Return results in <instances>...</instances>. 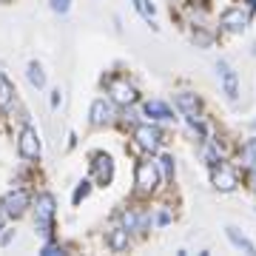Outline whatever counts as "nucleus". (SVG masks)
<instances>
[{
    "mask_svg": "<svg viewBox=\"0 0 256 256\" xmlns=\"http://www.w3.org/2000/svg\"><path fill=\"white\" fill-rule=\"evenodd\" d=\"M111 220L120 222L126 230H131L137 242H142V239H148L151 230H154V200L131 196V200L122 202V205L111 214Z\"/></svg>",
    "mask_w": 256,
    "mask_h": 256,
    "instance_id": "obj_1",
    "label": "nucleus"
},
{
    "mask_svg": "<svg viewBox=\"0 0 256 256\" xmlns=\"http://www.w3.org/2000/svg\"><path fill=\"white\" fill-rule=\"evenodd\" d=\"M32 225H34V236L40 242L57 236V196L48 188H34V200H32Z\"/></svg>",
    "mask_w": 256,
    "mask_h": 256,
    "instance_id": "obj_2",
    "label": "nucleus"
},
{
    "mask_svg": "<svg viewBox=\"0 0 256 256\" xmlns=\"http://www.w3.org/2000/svg\"><path fill=\"white\" fill-rule=\"evenodd\" d=\"M168 146V126L142 120L128 131V151L134 154V160L142 154H160Z\"/></svg>",
    "mask_w": 256,
    "mask_h": 256,
    "instance_id": "obj_3",
    "label": "nucleus"
},
{
    "mask_svg": "<svg viewBox=\"0 0 256 256\" xmlns=\"http://www.w3.org/2000/svg\"><path fill=\"white\" fill-rule=\"evenodd\" d=\"M100 88L117 108L137 106V102L142 100V92H140L137 80H134L128 72H106L100 77Z\"/></svg>",
    "mask_w": 256,
    "mask_h": 256,
    "instance_id": "obj_4",
    "label": "nucleus"
},
{
    "mask_svg": "<svg viewBox=\"0 0 256 256\" xmlns=\"http://www.w3.org/2000/svg\"><path fill=\"white\" fill-rule=\"evenodd\" d=\"M160 194H165V185H162V176H160L154 154L137 156V160H134V188H131V196L156 200Z\"/></svg>",
    "mask_w": 256,
    "mask_h": 256,
    "instance_id": "obj_5",
    "label": "nucleus"
},
{
    "mask_svg": "<svg viewBox=\"0 0 256 256\" xmlns=\"http://www.w3.org/2000/svg\"><path fill=\"white\" fill-rule=\"evenodd\" d=\"M14 148H18V156L28 165H40V156H43V137L37 126L28 120L23 126H18V134H14Z\"/></svg>",
    "mask_w": 256,
    "mask_h": 256,
    "instance_id": "obj_6",
    "label": "nucleus"
},
{
    "mask_svg": "<svg viewBox=\"0 0 256 256\" xmlns=\"http://www.w3.org/2000/svg\"><path fill=\"white\" fill-rule=\"evenodd\" d=\"M32 200H34V185H12L9 191L0 196V205L9 214L12 222H20L32 214Z\"/></svg>",
    "mask_w": 256,
    "mask_h": 256,
    "instance_id": "obj_7",
    "label": "nucleus"
},
{
    "mask_svg": "<svg viewBox=\"0 0 256 256\" xmlns=\"http://www.w3.org/2000/svg\"><path fill=\"white\" fill-rule=\"evenodd\" d=\"M88 174L92 176L94 188H111L114 185V176H117V162H114V156L108 151H102V148H94L88 151Z\"/></svg>",
    "mask_w": 256,
    "mask_h": 256,
    "instance_id": "obj_8",
    "label": "nucleus"
},
{
    "mask_svg": "<svg viewBox=\"0 0 256 256\" xmlns=\"http://www.w3.org/2000/svg\"><path fill=\"white\" fill-rule=\"evenodd\" d=\"M208 180H210V188L220 194H234L242 185V168H239L234 160H220L216 165L208 168Z\"/></svg>",
    "mask_w": 256,
    "mask_h": 256,
    "instance_id": "obj_9",
    "label": "nucleus"
},
{
    "mask_svg": "<svg viewBox=\"0 0 256 256\" xmlns=\"http://www.w3.org/2000/svg\"><path fill=\"white\" fill-rule=\"evenodd\" d=\"M117 117L120 108L106 97V94H97L88 106V114H86V122L92 131H108V128H117Z\"/></svg>",
    "mask_w": 256,
    "mask_h": 256,
    "instance_id": "obj_10",
    "label": "nucleus"
},
{
    "mask_svg": "<svg viewBox=\"0 0 256 256\" xmlns=\"http://www.w3.org/2000/svg\"><path fill=\"white\" fill-rule=\"evenodd\" d=\"M254 23V14L242 6V3H230L220 12V20H216V28L220 34H228V37H236V34H245L248 28Z\"/></svg>",
    "mask_w": 256,
    "mask_h": 256,
    "instance_id": "obj_11",
    "label": "nucleus"
},
{
    "mask_svg": "<svg viewBox=\"0 0 256 256\" xmlns=\"http://www.w3.org/2000/svg\"><path fill=\"white\" fill-rule=\"evenodd\" d=\"M176 20L185 28L214 26V18H210V9L205 0H176Z\"/></svg>",
    "mask_w": 256,
    "mask_h": 256,
    "instance_id": "obj_12",
    "label": "nucleus"
},
{
    "mask_svg": "<svg viewBox=\"0 0 256 256\" xmlns=\"http://www.w3.org/2000/svg\"><path fill=\"white\" fill-rule=\"evenodd\" d=\"M140 108H142V120H151L160 126H174L180 120V111L174 108V102L162 100V97H142Z\"/></svg>",
    "mask_w": 256,
    "mask_h": 256,
    "instance_id": "obj_13",
    "label": "nucleus"
},
{
    "mask_svg": "<svg viewBox=\"0 0 256 256\" xmlns=\"http://www.w3.org/2000/svg\"><path fill=\"white\" fill-rule=\"evenodd\" d=\"M102 245H106V250H108V254H131V250H134V245H137V239H134V234H131V230H126L120 222L111 220L108 228L102 230Z\"/></svg>",
    "mask_w": 256,
    "mask_h": 256,
    "instance_id": "obj_14",
    "label": "nucleus"
},
{
    "mask_svg": "<svg viewBox=\"0 0 256 256\" xmlns=\"http://www.w3.org/2000/svg\"><path fill=\"white\" fill-rule=\"evenodd\" d=\"M216 77H220V88H222V94L228 97L230 102H236L239 100V94H242V86H239V74H236V68L228 63V60H216Z\"/></svg>",
    "mask_w": 256,
    "mask_h": 256,
    "instance_id": "obj_15",
    "label": "nucleus"
},
{
    "mask_svg": "<svg viewBox=\"0 0 256 256\" xmlns=\"http://www.w3.org/2000/svg\"><path fill=\"white\" fill-rule=\"evenodd\" d=\"M174 108L180 111V117L185 114H205V100L200 92L194 88H176L174 92Z\"/></svg>",
    "mask_w": 256,
    "mask_h": 256,
    "instance_id": "obj_16",
    "label": "nucleus"
},
{
    "mask_svg": "<svg viewBox=\"0 0 256 256\" xmlns=\"http://www.w3.org/2000/svg\"><path fill=\"white\" fill-rule=\"evenodd\" d=\"M176 222V208L171 205V194H160L154 200V230H165Z\"/></svg>",
    "mask_w": 256,
    "mask_h": 256,
    "instance_id": "obj_17",
    "label": "nucleus"
},
{
    "mask_svg": "<svg viewBox=\"0 0 256 256\" xmlns=\"http://www.w3.org/2000/svg\"><path fill=\"white\" fill-rule=\"evenodd\" d=\"M154 160H156V168H160V176H162L165 194H171V188L176 185V156L162 148L160 154H154Z\"/></svg>",
    "mask_w": 256,
    "mask_h": 256,
    "instance_id": "obj_18",
    "label": "nucleus"
},
{
    "mask_svg": "<svg viewBox=\"0 0 256 256\" xmlns=\"http://www.w3.org/2000/svg\"><path fill=\"white\" fill-rule=\"evenodd\" d=\"M234 162L242 168V171H248V168H256V131L250 134L248 140H242L236 148H234V156H230Z\"/></svg>",
    "mask_w": 256,
    "mask_h": 256,
    "instance_id": "obj_19",
    "label": "nucleus"
},
{
    "mask_svg": "<svg viewBox=\"0 0 256 256\" xmlns=\"http://www.w3.org/2000/svg\"><path fill=\"white\" fill-rule=\"evenodd\" d=\"M18 100H20V92L14 86V80L6 72H0V117H6Z\"/></svg>",
    "mask_w": 256,
    "mask_h": 256,
    "instance_id": "obj_20",
    "label": "nucleus"
},
{
    "mask_svg": "<svg viewBox=\"0 0 256 256\" xmlns=\"http://www.w3.org/2000/svg\"><path fill=\"white\" fill-rule=\"evenodd\" d=\"M188 37H191V43L196 48H210L216 40H220V28L216 26H200V28H185Z\"/></svg>",
    "mask_w": 256,
    "mask_h": 256,
    "instance_id": "obj_21",
    "label": "nucleus"
},
{
    "mask_svg": "<svg viewBox=\"0 0 256 256\" xmlns=\"http://www.w3.org/2000/svg\"><path fill=\"white\" fill-rule=\"evenodd\" d=\"M26 80H28V86H32L34 92H43V88L48 86L46 68H43L40 60H28V63H26Z\"/></svg>",
    "mask_w": 256,
    "mask_h": 256,
    "instance_id": "obj_22",
    "label": "nucleus"
},
{
    "mask_svg": "<svg viewBox=\"0 0 256 256\" xmlns=\"http://www.w3.org/2000/svg\"><path fill=\"white\" fill-rule=\"evenodd\" d=\"M225 236H228V242H230L234 248H236L239 254L256 256V245H254V242H250V239L245 236V234H242V230L236 228V225H228V228H225Z\"/></svg>",
    "mask_w": 256,
    "mask_h": 256,
    "instance_id": "obj_23",
    "label": "nucleus"
},
{
    "mask_svg": "<svg viewBox=\"0 0 256 256\" xmlns=\"http://www.w3.org/2000/svg\"><path fill=\"white\" fill-rule=\"evenodd\" d=\"M137 122H142V108H140V102H137V106H126V108H120L117 128L122 131V134H128Z\"/></svg>",
    "mask_w": 256,
    "mask_h": 256,
    "instance_id": "obj_24",
    "label": "nucleus"
},
{
    "mask_svg": "<svg viewBox=\"0 0 256 256\" xmlns=\"http://www.w3.org/2000/svg\"><path fill=\"white\" fill-rule=\"evenodd\" d=\"M72 250H74V245L72 242H63L60 236L40 242V256H66V254H72Z\"/></svg>",
    "mask_w": 256,
    "mask_h": 256,
    "instance_id": "obj_25",
    "label": "nucleus"
},
{
    "mask_svg": "<svg viewBox=\"0 0 256 256\" xmlns=\"http://www.w3.org/2000/svg\"><path fill=\"white\" fill-rule=\"evenodd\" d=\"M94 191V182H92V176H82L80 182L74 185V191H72V208H80L82 202L92 196Z\"/></svg>",
    "mask_w": 256,
    "mask_h": 256,
    "instance_id": "obj_26",
    "label": "nucleus"
},
{
    "mask_svg": "<svg viewBox=\"0 0 256 256\" xmlns=\"http://www.w3.org/2000/svg\"><path fill=\"white\" fill-rule=\"evenodd\" d=\"M14 239H18V230H14V222H12V225H6L0 230V248H12Z\"/></svg>",
    "mask_w": 256,
    "mask_h": 256,
    "instance_id": "obj_27",
    "label": "nucleus"
},
{
    "mask_svg": "<svg viewBox=\"0 0 256 256\" xmlns=\"http://www.w3.org/2000/svg\"><path fill=\"white\" fill-rule=\"evenodd\" d=\"M72 3H74V0H48V9L63 18V14H68V12H72Z\"/></svg>",
    "mask_w": 256,
    "mask_h": 256,
    "instance_id": "obj_28",
    "label": "nucleus"
},
{
    "mask_svg": "<svg viewBox=\"0 0 256 256\" xmlns=\"http://www.w3.org/2000/svg\"><path fill=\"white\" fill-rule=\"evenodd\" d=\"M242 182H245V188L256 196V168H248V171H242Z\"/></svg>",
    "mask_w": 256,
    "mask_h": 256,
    "instance_id": "obj_29",
    "label": "nucleus"
},
{
    "mask_svg": "<svg viewBox=\"0 0 256 256\" xmlns=\"http://www.w3.org/2000/svg\"><path fill=\"white\" fill-rule=\"evenodd\" d=\"M60 106H63V92H60V88H52V92H48V108L57 111Z\"/></svg>",
    "mask_w": 256,
    "mask_h": 256,
    "instance_id": "obj_30",
    "label": "nucleus"
},
{
    "mask_svg": "<svg viewBox=\"0 0 256 256\" xmlns=\"http://www.w3.org/2000/svg\"><path fill=\"white\" fill-rule=\"evenodd\" d=\"M77 148V134L74 131H68V142H66V151H74Z\"/></svg>",
    "mask_w": 256,
    "mask_h": 256,
    "instance_id": "obj_31",
    "label": "nucleus"
},
{
    "mask_svg": "<svg viewBox=\"0 0 256 256\" xmlns=\"http://www.w3.org/2000/svg\"><path fill=\"white\" fill-rule=\"evenodd\" d=\"M6 225H12V220H9V214L3 210V205H0V230L6 228Z\"/></svg>",
    "mask_w": 256,
    "mask_h": 256,
    "instance_id": "obj_32",
    "label": "nucleus"
},
{
    "mask_svg": "<svg viewBox=\"0 0 256 256\" xmlns=\"http://www.w3.org/2000/svg\"><path fill=\"white\" fill-rule=\"evenodd\" d=\"M239 3H242V6L250 12V14H256V0H239Z\"/></svg>",
    "mask_w": 256,
    "mask_h": 256,
    "instance_id": "obj_33",
    "label": "nucleus"
},
{
    "mask_svg": "<svg viewBox=\"0 0 256 256\" xmlns=\"http://www.w3.org/2000/svg\"><path fill=\"white\" fill-rule=\"evenodd\" d=\"M131 6H134V12L140 14V9H142V0H131Z\"/></svg>",
    "mask_w": 256,
    "mask_h": 256,
    "instance_id": "obj_34",
    "label": "nucleus"
},
{
    "mask_svg": "<svg viewBox=\"0 0 256 256\" xmlns=\"http://www.w3.org/2000/svg\"><path fill=\"white\" fill-rule=\"evenodd\" d=\"M250 54H254V57H256V40H254V46H250Z\"/></svg>",
    "mask_w": 256,
    "mask_h": 256,
    "instance_id": "obj_35",
    "label": "nucleus"
},
{
    "mask_svg": "<svg viewBox=\"0 0 256 256\" xmlns=\"http://www.w3.org/2000/svg\"><path fill=\"white\" fill-rule=\"evenodd\" d=\"M0 3H18V0H0Z\"/></svg>",
    "mask_w": 256,
    "mask_h": 256,
    "instance_id": "obj_36",
    "label": "nucleus"
}]
</instances>
